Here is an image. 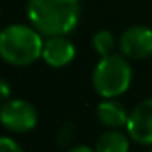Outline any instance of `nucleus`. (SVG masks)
Here are the masks:
<instances>
[{
    "label": "nucleus",
    "mask_w": 152,
    "mask_h": 152,
    "mask_svg": "<svg viewBox=\"0 0 152 152\" xmlns=\"http://www.w3.org/2000/svg\"><path fill=\"white\" fill-rule=\"evenodd\" d=\"M95 152H129V138L118 129H109L99 136Z\"/></svg>",
    "instance_id": "nucleus-9"
},
{
    "label": "nucleus",
    "mask_w": 152,
    "mask_h": 152,
    "mask_svg": "<svg viewBox=\"0 0 152 152\" xmlns=\"http://www.w3.org/2000/svg\"><path fill=\"white\" fill-rule=\"evenodd\" d=\"M127 134L140 145H152V99L141 100L129 115Z\"/></svg>",
    "instance_id": "nucleus-6"
},
{
    "label": "nucleus",
    "mask_w": 152,
    "mask_h": 152,
    "mask_svg": "<svg viewBox=\"0 0 152 152\" xmlns=\"http://www.w3.org/2000/svg\"><path fill=\"white\" fill-rule=\"evenodd\" d=\"M93 48L95 52L100 56V57H106V56H111L115 54V36L109 32V31H99L93 34Z\"/></svg>",
    "instance_id": "nucleus-10"
},
{
    "label": "nucleus",
    "mask_w": 152,
    "mask_h": 152,
    "mask_svg": "<svg viewBox=\"0 0 152 152\" xmlns=\"http://www.w3.org/2000/svg\"><path fill=\"white\" fill-rule=\"evenodd\" d=\"M72 136H73V125H64L63 129H61V132H59V136H57V143L61 145V147H64V145H68V141L72 140Z\"/></svg>",
    "instance_id": "nucleus-12"
},
{
    "label": "nucleus",
    "mask_w": 152,
    "mask_h": 152,
    "mask_svg": "<svg viewBox=\"0 0 152 152\" xmlns=\"http://www.w3.org/2000/svg\"><path fill=\"white\" fill-rule=\"evenodd\" d=\"M41 57L48 66L63 68V66H66V64H70L73 61L75 47L64 36H52V38H47V41L43 45Z\"/></svg>",
    "instance_id": "nucleus-7"
},
{
    "label": "nucleus",
    "mask_w": 152,
    "mask_h": 152,
    "mask_svg": "<svg viewBox=\"0 0 152 152\" xmlns=\"http://www.w3.org/2000/svg\"><path fill=\"white\" fill-rule=\"evenodd\" d=\"M122 56L129 59H147L152 56V29L145 25H134L124 31L118 39Z\"/></svg>",
    "instance_id": "nucleus-5"
},
{
    "label": "nucleus",
    "mask_w": 152,
    "mask_h": 152,
    "mask_svg": "<svg viewBox=\"0 0 152 152\" xmlns=\"http://www.w3.org/2000/svg\"><path fill=\"white\" fill-rule=\"evenodd\" d=\"M0 88H2V100H9V84L6 81H2V84H0Z\"/></svg>",
    "instance_id": "nucleus-13"
},
{
    "label": "nucleus",
    "mask_w": 152,
    "mask_h": 152,
    "mask_svg": "<svg viewBox=\"0 0 152 152\" xmlns=\"http://www.w3.org/2000/svg\"><path fill=\"white\" fill-rule=\"evenodd\" d=\"M27 16L31 25L43 36H66L79 23V0H29Z\"/></svg>",
    "instance_id": "nucleus-1"
},
{
    "label": "nucleus",
    "mask_w": 152,
    "mask_h": 152,
    "mask_svg": "<svg viewBox=\"0 0 152 152\" xmlns=\"http://www.w3.org/2000/svg\"><path fill=\"white\" fill-rule=\"evenodd\" d=\"M93 90L104 99H116L124 95L132 83V68L125 56L111 54L102 57L91 75Z\"/></svg>",
    "instance_id": "nucleus-3"
},
{
    "label": "nucleus",
    "mask_w": 152,
    "mask_h": 152,
    "mask_svg": "<svg viewBox=\"0 0 152 152\" xmlns=\"http://www.w3.org/2000/svg\"><path fill=\"white\" fill-rule=\"evenodd\" d=\"M0 152H23V148L9 136L0 138Z\"/></svg>",
    "instance_id": "nucleus-11"
},
{
    "label": "nucleus",
    "mask_w": 152,
    "mask_h": 152,
    "mask_svg": "<svg viewBox=\"0 0 152 152\" xmlns=\"http://www.w3.org/2000/svg\"><path fill=\"white\" fill-rule=\"evenodd\" d=\"M129 115L131 113H127V109L116 100H104L97 106V118L107 129L125 127L129 122Z\"/></svg>",
    "instance_id": "nucleus-8"
},
{
    "label": "nucleus",
    "mask_w": 152,
    "mask_h": 152,
    "mask_svg": "<svg viewBox=\"0 0 152 152\" xmlns=\"http://www.w3.org/2000/svg\"><path fill=\"white\" fill-rule=\"evenodd\" d=\"M45 41L41 34L29 25L15 23L0 34V56L13 66H29L43 54Z\"/></svg>",
    "instance_id": "nucleus-2"
},
{
    "label": "nucleus",
    "mask_w": 152,
    "mask_h": 152,
    "mask_svg": "<svg viewBox=\"0 0 152 152\" xmlns=\"http://www.w3.org/2000/svg\"><path fill=\"white\" fill-rule=\"evenodd\" d=\"M0 120L11 132H29L38 124V113L32 104L22 99H9L2 104Z\"/></svg>",
    "instance_id": "nucleus-4"
},
{
    "label": "nucleus",
    "mask_w": 152,
    "mask_h": 152,
    "mask_svg": "<svg viewBox=\"0 0 152 152\" xmlns=\"http://www.w3.org/2000/svg\"><path fill=\"white\" fill-rule=\"evenodd\" d=\"M150 152H152V150H150Z\"/></svg>",
    "instance_id": "nucleus-15"
},
{
    "label": "nucleus",
    "mask_w": 152,
    "mask_h": 152,
    "mask_svg": "<svg viewBox=\"0 0 152 152\" xmlns=\"http://www.w3.org/2000/svg\"><path fill=\"white\" fill-rule=\"evenodd\" d=\"M70 152H95V150L90 148V147H86V145H79V147H73Z\"/></svg>",
    "instance_id": "nucleus-14"
}]
</instances>
